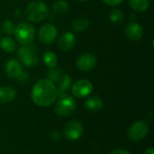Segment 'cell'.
I'll return each mask as SVG.
<instances>
[{
    "mask_svg": "<svg viewBox=\"0 0 154 154\" xmlns=\"http://www.w3.org/2000/svg\"><path fill=\"white\" fill-rule=\"evenodd\" d=\"M58 91L55 84L50 79H41L33 86L32 99L39 106H49L56 100Z\"/></svg>",
    "mask_w": 154,
    "mask_h": 154,
    "instance_id": "6da1fadb",
    "label": "cell"
},
{
    "mask_svg": "<svg viewBox=\"0 0 154 154\" xmlns=\"http://www.w3.org/2000/svg\"><path fill=\"white\" fill-rule=\"evenodd\" d=\"M49 14L48 5L40 0L32 1L28 4L25 9L27 19L33 23H40L47 18Z\"/></svg>",
    "mask_w": 154,
    "mask_h": 154,
    "instance_id": "7a4b0ae2",
    "label": "cell"
},
{
    "mask_svg": "<svg viewBox=\"0 0 154 154\" xmlns=\"http://www.w3.org/2000/svg\"><path fill=\"white\" fill-rule=\"evenodd\" d=\"M59 99L54 106V111L56 115L61 117H66L71 116L77 107L75 99L67 94L59 95Z\"/></svg>",
    "mask_w": 154,
    "mask_h": 154,
    "instance_id": "3957f363",
    "label": "cell"
},
{
    "mask_svg": "<svg viewBox=\"0 0 154 154\" xmlns=\"http://www.w3.org/2000/svg\"><path fill=\"white\" fill-rule=\"evenodd\" d=\"M14 35L15 36V39L18 42L23 45H27L33 41L35 30L33 25H32L31 23H21L15 27Z\"/></svg>",
    "mask_w": 154,
    "mask_h": 154,
    "instance_id": "277c9868",
    "label": "cell"
},
{
    "mask_svg": "<svg viewBox=\"0 0 154 154\" xmlns=\"http://www.w3.org/2000/svg\"><path fill=\"white\" fill-rule=\"evenodd\" d=\"M18 56L23 64L28 68L35 67L39 62V59L36 54V48L33 45L27 44L21 47L18 51Z\"/></svg>",
    "mask_w": 154,
    "mask_h": 154,
    "instance_id": "5b68a950",
    "label": "cell"
},
{
    "mask_svg": "<svg viewBox=\"0 0 154 154\" xmlns=\"http://www.w3.org/2000/svg\"><path fill=\"white\" fill-rule=\"evenodd\" d=\"M148 133H149L148 125L143 121H138L130 126L127 135L131 141L139 142L144 139L147 136Z\"/></svg>",
    "mask_w": 154,
    "mask_h": 154,
    "instance_id": "8992f818",
    "label": "cell"
},
{
    "mask_svg": "<svg viewBox=\"0 0 154 154\" xmlns=\"http://www.w3.org/2000/svg\"><path fill=\"white\" fill-rule=\"evenodd\" d=\"M84 133L83 125L80 122L72 120L66 125L64 129V135L68 141L74 142L79 140Z\"/></svg>",
    "mask_w": 154,
    "mask_h": 154,
    "instance_id": "52a82bcc",
    "label": "cell"
},
{
    "mask_svg": "<svg viewBox=\"0 0 154 154\" xmlns=\"http://www.w3.org/2000/svg\"><path fill=\"white\" fill-rule=\"evenodd\" d=\"M93 85L87 79H79L71 86L72 95L78 98H83L91 94Z\"/></svg>",
    "mask_w": 154,
    "mask_h": 154,
    "instance_id": "ba28073f",
    "label": "cell"
},
{
    "mask_svg": "<svg viewBox=\"0 0 154 154\" xmlns=\"http://www.w3.org/2000/svg\"><path fill=\"white\" fill-rule=\"evenodd\" d=\"M58 34V30L55 25L51 23H46L41 26L38 32V38L41 42L50 44L53 42Z\"/></svg>",
    "mask_w": 154,
    "mask_h": 154,
    "instance_id": "9c48e42d",
    "label": "cell"
},
{
    "mask_svg": "<svg viewBox=\"0 0 154 154\" xmlns=\"http://www.w3.org/2000/svg\"><path fill=\"white\" fill-rule=\"evenodd\" d=\"M97 63V57L92 53H84L77 60V67L82 71H89L93 69Z\"/></svg>",
    "mask_w": 154,
    "mask_h": 154,
    "instance_id": "30bf717a",
    "label": "cell"
},
{
    "mask_svg": "<svg viewBox=\"0 0 154 154\" xmlns=\"http://www.w3.org/2000/svg\"><path fill=\"white\" fill-rule=\"evenodd\" d=\"M125 34L128 39L137 42L140 41L143 36V27L136 22L133 21L127 23L125 26Z\"/></svg>",
    "mask_w": 154,
    "mask_h": 154,
    "instance_id": "8fae6325",
    "label": "cell"
},
{
    "mask_svg": "<svg viewBox=\"0 0 154 154\" xmlns=\"http://www.w3.org/2000/svg\"><path fill=\"white\" fill-rule=\"evenodd\" d=\"M76 41L77 39L73 32H64L58 40V47L62 51H65V52L69 51L75 46Z\"/></svg>",
    "mask_w": 154,
    "mask_h": 154,
    "instance_id": "7c38bea8",
    "label": "cell"
},
{
    "mask_svg": "<svg viewBox=\"0 0 154 154\" xmlns=\"http://www.w3.org/2000/svg\"><path fill=\"white\" fill-rule=\"evenodd\" d=\"M5 72L7 76L14 79H18L19 77L23 73L22 65L16 60H9L5 63Z\"/></svg>",
    "mask_w": 154,
    "mask_h": 154,
    "instance_id": "4fadbf2b",
    "label": "cell"
},
{
    "mask_svg": "<svg viewBox=\"0 0 154 154\" xmlns=\"http://www.w3.org/2000/svg\"><path fill=\"white\" fill-rule=\"evenodd\" d=\"M55 82H56L55 86L58 91V95H62V94H66V92L71 87L72 80L70 76L65 73H61V75Z\"/></svg>",
    "mask_w": 154,
    "mask_h": 154,
    "instance_id": "5bb4252c",
    "label": "cell"
},
{
    "mask_svg": "<svg viewBox=\"0 0 154 154\" xmlns=\"http://www.w3.org/2000/svg\"><path fill=\"white\" fill-rule=\"evenodd\" d=\"M16 97V91L14 88L5 86L0 88V103H10Z\"/></svg>",
    "mask_w": 154,
    "mask_h": 154,
    "instance_id": "9a60e30c",
    "label": "cell"
},
{
    "mask_svg": "<svg viewBox=\"0 0 154 154\" xmlns=\"http://www.w3.org/2000/svg\"><path fill=\"white\" fill-rule=\"evenodd\" d=\"M85 106L88 111L97 112V111H99L103 107L104 102L101 97H99L97 96H93V97H89L86 100Z\"/></svg>",
    "mask_w": 154,
    "mask_h": 154,
    "instance_id": "2e32d148",
    "label": "cell"
},
{
    "mask_svg": "<svg viewBox=\"0 0 154 154\" xmlns=\"http://www.w3.org/2000/svg\"><path fill=\"white\" fill-rule=\"evenodd\" d=\"M0 48L4 51L10 53V52H14L15 51L16 45H15L14 41L11 37L5 36L0 40Z\"/></svg>",
    "mask_w": 154,
    "mask_h": 154,
    "instance_id": "e0dca14e",
    "label": "cell"
},
{
    "mask_svg": "<svg viewBox=\"0 0 154 154\" xmlns=\"http://www.w3.org/2000/svg\"><path fill=\"white\" fill-rule=\"evenodd\" d=\"M129 5L134 11L142 13L149 8L150 0H129Z\"/></svg>",
    "mask_w": 154,
    "mask_h": 154,
    "instance_id": "ac0fdd59",
    "label": "cell"
},
{
    "mask_svg": "<svg viewBox=\"0 0 154 154\" xmlns=\"http://www.w3.org/2000/svg\"><path fill=\"white\" fill-rule=\"evenodd\" d=\"M69 9V4L65 0H58L52 5V11L55 14L63 15L65 14Z\"/></svg>",
    "mask_w": 154,
    "mask_h": 154,
    "instance_id": "d6986e66",
    "label": "cell"
},
{
    "mask_svg": "<svg viewBox=\"0 0 154 154\" xmlns=\"http://www.w3.org/2000/svg\"><path fill=\"white\" fill-rule=\"evenodd\" d=\"M88 26H89V21L85 17L78 18L72 23V28L76 32H84L88 29Z\"/></svg>",
    "mask_w": 154,
    "mask_h": 154,
    "instance_id": "ffe728a7",
    "label": "cell"
},
{
    "mask_svg": "<svg viewBox=\"0 0 154 154\" xmlns=\"http://www.w3.org/2000/svg\"><path fill=\"white\" fill-rule=\"evenodd\" d=\"M43 62L48 68H55L58 64V58L55 53L46 51L43 54Z\"/></svg>",
    "mask_w": 154,
    "mask_h": 154,
    "instance_id": "44dd1931",
    "label": "cell"
},
{
    "mask_svg": "<svg viewBox=\"0 0 154 154\" xmlns=\"http://www.w3.org/2000/svg\"><path fill=\"white\" fill-rule=\"evenodd\" d=\"M109 18H110L112 23H120L124 20V14H123V12L120 9L114 8L110 12Z\"/></svg>",
    "mask_w": 154,
    "mask_h": 154,
    "instance_id": "7402d4cb",
    "label": "cell"
},
{
    "mask_svg": "<svg viewBox=\"0 0 154 154\" xmlns=\"http://www.w3.org/2000/svg\"><path fill=\"white\" fill-rule=\"evenodd\" d=\"M1 28H2V31L7 34V35H12L14 34V29H15V26L14 24V23L12 21H9V20H6L5 21L2 25H1Z\"/></svg>",
    "mask_w": 154,
    "mask_h": 154,
    "instance_id": "603a6c76",
    "label": "cell"
},
{
    "mask_svg": "<svg viewBox=\"0 0 154 154\" xmlns=\"http://www.w3.org/2000/svg\"><path fill=\"white\" fill-rule=\"evenodd\" d=\"M61 73H62L61 70L57 69L56 67L55 68H49V69L47 71V76H48L49 79L53 82L59 79V77L61 75Z\"/></svg>",
    "mask_w": 154,
    "mask_h": 154,
    "instance_id": "cb8c5ba5",
    "label": "cell"
},
{
    "mask_svg": "<svg viewBox=\"0 0 154 154\" xmlns=\"http://www.w3.org/2000/svg\"><path fill=\"white\" fill-rule=\"evenodd\" d=\"M101 1L110 6H117L120 4H122L124 0H101Z\"/></svg>",
    "mask_w": 154,
    "mask_h": 154,
    "instance_id": "d4e9b609",
    "label": "cell"
},
{
    "mask_svg": "<svg viewBox=\"0 0 154 154\" xmlns=\"http://www.w3.org/2000/svg\"><path fill=\"white\" fill-rule=\"evenodd\" d=\"M110 154H130V152H128L127 151L125 150H122V149H117V150H115L113 151Z\"/></svg>",
    "mask_w": 154,
    "mask_h": 154,
    "instance_id": "484cf974",
    "label": "cell"
},
{
    "mask_svg": "<svg viewBox=\"0 0 154 154\" xmlns=\"http://www.w3.org/2000/svg\"><path fill=\"white\" fill-rule=\"evenodd\" d=\"M144 154H154L153 149H152V148H148V149L145 151Z\"/></svg>",
    "mask_w": 154,
    "mask_h": 154,
    "instance_id": "4316f807",
    "label": "cell"
},
{
    "mask_svg": "<svg viewBox=\"0 0 154 154\" xmlns=\"http://www.w3.org/2000/svg\"><path fill=\"white\" fill-rule=\"evenodd\" d=\"M79 1H82V2H84V1H87V0H79Z\"/></svg>",
    "mask_w": 154,
    "mask_h": 154,
    "instance_id": "83f0119b",
    "label": "cell"
}]
</instances>
